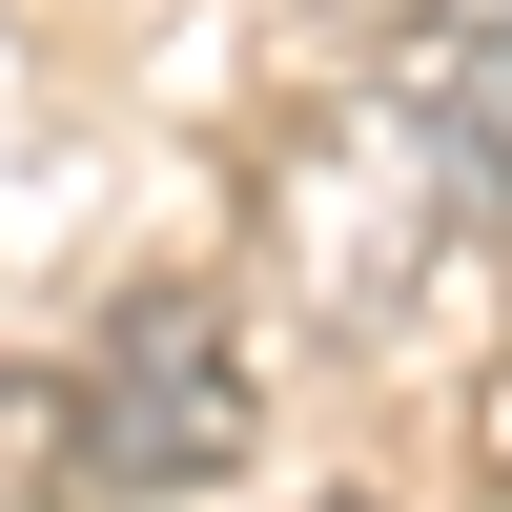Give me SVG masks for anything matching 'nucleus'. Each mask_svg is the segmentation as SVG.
<instances>
[{"mask_svg":"<svg viewBox=\"0 0 512 512\" xmlns=\"http://www.w3.org/2000/svg\"><path fill=\"white\" fill-rule=\"evenodd\" d=\"M0 512H103V451H82V369H21V390H0Z\"/></svg>","mask_w":512,"mask_h":512,"instance_id":"3","label":"nucleus"},{"mask_svg":"<svg viewBox=\"0 0 512 512\" xmlns=\"http://www.w3.org/2000/svg\"><path fill=\"white\" fill-rule=\"evenodd\" d=\"M472 431H492V472H512V369H492V410H472Z\"/></svg>","mask_w":512,"mask_h":512,"instance_id":"4","label":"nucleus"},{"mask_svg":"<svg viewBox=\"0 0 512 512\" xmlns=\"http://www.w3.org/2000/svg\"><path fill=\"white\" fill-rule=\"evenodd\" d=\"M82 451H103V512L246 472V349H226L205 287H123L103 308V349H82Z\"/></svg>","mask_w":512,"mask_h":512,"instance_id":"1","label":"nucleus"},{"mask_svg":"<svg viewBox=\"0 0 512 512\" xmlns=\"http://www.w3.org/2000/svg\"><path fill=\"white\" fill-rule=\"evenodd\" d=\"M431 123L451 185H512V0H431Z\"/></svg>","mask_w":512,"mask_h":512,"instance_id":"2","label":"nucleus"},{"mask_svg":"<svg viewBox=\"0 0 512 512\" xmlns=\"http://www.w3.org/2000/svg\"><path fill=\"white\" fill-rule=\"evenodd\" d=\"M308 512H349V492H308Z\"/></svg>","mask_w":512,"mask_h":512,"instance_id":"5","label":"nucleus"}]
</instances>
